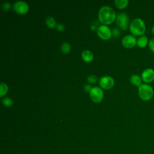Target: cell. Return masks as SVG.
Returning <instances> with one entry per match:
<instances>
[{
	"instance_id": "cell-1",
	"label": "cell",
	"mask_w": 154,
	"mask_h": 154,
	"mask_svg": "<svg viewBox=\"0 0 154 154\" xmlns=\"http://www.w3.org/2000/svg\"><path fill=\"white\" fill-rule=\"evenodd\" d=\"M98 17L99 21L106 25L110 24L112 23L116 19V12L114 10L109 6H103L102 7L98 13Z\"/></svg>"
},
{
	"instance_id": "cell-2",
	"label": "cell",
	"mask_w": 154,
	"mask_h": 154,
	"mask_svg": "<svg viewBox=\"0 0 154 154\" xmlns=\"http://www.w3.org/2000/svg\"><path fill=\"white\" fill-rule=\"evenodd\" d=\"M130 32L133 35L141 36L144 35L146 31V25L144 22L141 18L134 19L129 25Z\"/></svg>"
},
{
	"instance_id": "cell-3",
	"label": "cell",
	"mask_w": 154,
	"mask_h": 154,
	"mask_svg": "<svg viewBox=\"0 0 154 154\" xmlns=\"http://www.w3.org/2000/svg\"><path fill=\"white\" fill-rule=\"evenodd\" d=\"M138 94L141 100L144 101H147L153 97L154 91L150 85L145 83L142 84L138 87Z\"/></svg>"
},
{
	"instance_id": "cell-4",
	"label": "cell",
	"mask_w": 154,
	"mask_h": 154,
	"mask_svg": "<svg viewBox=\"0 0 154 154\" xmlns=\"http://www.w3.org/2000/svg\"><path fill=\"white\" fill-rule=\"evenodd\" d=\"M91 99L95 103H99L103 97V92L102 90L98 87H92L89 92Z\"/></svg>"
},
{
	"instance_id": "cell-5",
	"label": "cell",
	"mask_w": 154,
	"mask_h": 154,
	"mask_svg": "<svg viewBox=\"0 0 154 154\" xmlns=\"http://www.w3.org/2000/svg\"><path fill=\"white\" fill-rule=\"evenodd\" d=\"M116 23L122 29L126 30L128 28L129 17L125 13H120L116 16Z\"/></svg>"
},
{
	"instance_id": "cell-6",
	"label": "cell",
	"mask_w": 154,
	"mask_h": 154,
	"mask_svg": "<svg viewBox=\"0 0 154 154\" xmlns=\"http://www.w3.org/2000/svg\"><path fill=\"white\" fill-rule=\"evenodd\" d=\"M13 10L19 14H23L28 12L29 6L25 1H17L13 4Z\"/></svg>"
},
{
	"instance_id": "cell-7",
	"label": "cell",
	"mask_w": 154,
	"mask_h": 154,
	"mask_svg": "<svg viewBox=\"0 0 154 154\" xmlns=\"http://www.w3.org/2000/svg\"><path fill=\"white\" fill-rule=\"evenodd\" d=\"M97 33L99 37L103 40H108L111 36V31L109 28L105 25H100L97 29Z\"/></svg>"
},
{
	"instance_id": "cell-8",
	"label": "cell",
	"mask_w": 154,
	"mask_h": 154,
	"mask_svg": "<svg viewBox=\"0 0 154 154\" xmlns=\"http://www.w3.org/2000/svg\"><path fill=\"white\" fill-rule=\"evenodd\" d=\"M137 39L132 34L125 35L122 39V44L126 48H131L137 45Z\"/></svg>"
},
{
	"instance_id": "cell-9",
	"label": "cell",
	"mask_w": 154,
	"mask_h": 154,
	"mask_svg": "<svg viewBox=\"0 0 154 154\" xmlns=\"http://www.w3.org/2000/svg\"><path fill=\"white\" fill-rule=\"evenodd\" d=\"M142 80L146 83L149 84L154 80V69L152 68H147L144 69L141 75Z\"/></svg>"
},
{
	"instance_id": "cell-10",
	"label": "cell",
	"mask_w": 154,
	"mask_h": 154,
	"mask_svg": "<svg viewBox=\"0 0 154 154\" xmlns=\"http://www.w3.org/2000/svg\"><path fill=\"white\" fill-rule=\"evenodd\" d=\"M99 85L104 89L111 88L114 85V79L109 76H102L99 79Z\"/></svg>"
},
{
	"instance_id": "cell-11",
	"label": "cell",
	"mask_w": 154,
	"mask_h": 154,
	"mask_svg": "<svg viewBox=\"0 0 154 154\" xmlns=\"http://www.w3.org/2000/svg\"><path fill=\"white\" fill-rule=\"evenodd\" d=\"M149 41V40H148V37L145 35H143L141 36H140L137 38V45H138V47L143 48H145L147 45H148Z\"/></svg>"
},
{
	"instance_id": "cell-12",
	"label": "cell",
	"mask_w": 154,
	"mask_h": 154,
	"mask_svg": "<svg viewBox=\"0 0 154 154\" xmlns=\"http://www.w3.org/2000/svg\"><path fill=\"white\" fill-rule=\"evenodd\" d=\"M142 81L143 80L141 79V77L140 76L138 75H136V74L132 75L130 77L131 83L132 85H134L135 86H137L138 87H139L142 84Z\"/></svg>"
},
{
	"instance_id": "cell-13",
	"label": "cell",
	"mask_w": 154,
	"mask_h": 154,
	"mask_svg": "<svg viewBox=\"0 0 154 154\" xmlns=\"http://www.w3.org/2000/svg\"><path fill=\"white\" fill-rule=\"evenodd\" d=\"M81 57L85 62H90L93 59V54L89 50H85L81 54Z\"/></svg>"
},
{
	"instance_id": "cell-14",
	"label": "cell",
	"mask_w": 154,
	"mask_h": 154,
	"mask_svg": "<svg viewBox=\"0 0 154 154\" xmlns=\"http://www.w3.org/2000/svg\"><path fill=\"white\" fill-rule=\"evenodd\" d=\"M114 3L116 4V6L118 8L123 9L128 5L129 3V1L128 0H115Z\"/></svg>"
},
{
	"instance_id": "cell-15",
	"label": "cell",
	"mask_w": 154,
	"mask_h": 154,
	"mask_svg": "<svg viewBox=\"0 0 154 154\" xmlns=\"http://www.w3.org/2000/svg\"><path fill=\"white\" fill-rule=\"evenodd\" d=\"M46 24L48 27L53 28L56 26V21L54 17L49 16L46 19Z\"/></svg>"
},
{
	"instance_id": "cell-16",
	"label": "cell",
	"mask_w": 154,
	"mask_h": 154,
	"mask_svg": "<svg viewBox=\"0 0 154 154\" xmlns=\"http://www.w3.org/2000/svg\"><path fill=\"white\" fill-rule=\"evenodd\" d=\"M71 47L69 43L64 42L61 46V50L64 54H68L70 51Z\"/></svg>"
},
{
	"instance_id": "cell-17",
	"label": "cell",
	"mask_w": 154,
	"mask_h": 154,
	"mask_svg": "<svg viewBox=\"0 0 154 154\" xmlns=\"http://www.w3.org/2000/svg\"><path fill=\"white\" fill-rule=\"evenodd\" d=\"M1 89H0V97H2L3 96H4L8 91V86L6 84H5L4 82H1Z\"/></svg>"
},
{
	"instance_id": "cell-18",
	"label": "cell",
	"mask_w": 154,
	"mask_h": 154,
	"mask_svg": "<svg viewBox=\"0 0 154 154\" xmlns=\"http://www.w3.org/2000/svg\"><path fill=\"white\" fill-rule=\"evenodd\" d=\"M2 102L3 105L7 107L11 106L13 103V100L8 97H4V99H2Z\"/></svg>"
},
{
	"instance_id": "cell-19",
	"label": "cell",
	"mask_w": 154,
	"mask_h": 154,
	"mask_svg": "<svg viewBox=\"0 0 154 154\" xmlns=\"http://www.w3.org/2000/svg\"><path fill=\"white\" fill-rule=\"evenodd\" d=\"M87 80L90 83H95L97 81V78L94 75H90L88 76Z\"/></svg>"
},
{
	"instance_id": "cell-20",
	"label": "cell",
	"mask_w": 154,
	"mask_h": 154,
	"mask_svg": "<svg viewBox=\"0 0 154 154\" xmlns=\"http://www.w3.org/2000/svg\"><path fill=\"white\" fill-rule=\"evenodd\" d=\"M11 7V4L8 2H4L1 5V7L2 8L3 10L4 11H7L9 10V8H10Z\"/></svg>"
},
{
	"instance_id": "cell-21",
	"label": "cell",
	"mask_w": 154,
	"mask_h": 154,
	"mask_svg": "<svg viewBox=\"0 0 154 154\" xmlns=\"http://www.w3.org/2000/svg\"><path fill=\"white\" fill-rule=\"evenodd\" d=\"M148 46L150 51H152L153 52H154V38H151L149 41Z\"/></svg>"
},
{
	"instance_id": "cell-22",
	"label": "cell",
	"mask_w": 154,
	"mask_h": 154,
	"mask_svg": "<svg viewBox=\"0 0 154 154\" xmlns=\"http://www.w3.org/2000/svg\"><path fill=\"white\" fill-rule=\"evenodd\" d=\"M111 34L114 37H119L120 35V31L117 28H113L111 31Z\"/></svg>"
},
{
	"instance_id": "cell-23",
	"label": "cell",
	"mask_w": 154,
	"mask_h": 154,
	"mask_svg": "<svg viewBox=\"0 0 154 154\" xmlns=\"http://www.w3.org/2000/svg\"><path fill=\"white\" fill-rule=\"evenodd\" d=\"M57 30H58L59 31H63L65 29V26L64 25V24L63 23H59L57 25Z\"/></svg>"
},
{
	"instance_id": "cell-24",
	"label": "cell",
	"mask_w": 154,
	"mask_h": 154,
	"mask_svg": "<svg viewBox=\"0 0 154 154\" xmlns=\"http://www.w3.org/2000/svg\"><path fill=\"white\" fill-rule=\"evenodd\" d=\"M91 86L90 85H88V84H86L84 85V90L85 91H90V90H91Z\"/></svg>"
},
{
	"instance_id": "cell-25",
	"label": "cell",
	"mask_w": 154,
	"mask_h": 154,
	"mask_svg": "<svg viewBox=\"0 0 154 154\" xmlns=\"http://www.w3.org/2000/svg\"><path fill=\"white\" fill-rule=\"evenodd\" d=\"M96 29H97V28H96V25H92L91 26V29H92V30H95Z\"/></svg>"
},
{
	"instance_id": "cell-26",
	"label": "cell",
	"mask_w": 154,
	"mask_h": 154,
	"mask_svg": "<svg viewBox=\"0 0 154 154\" xmlns=\"http://www.w3.org/2000/svg\"><path fill=\"white\" fill-rule=\"evenodd\" d=\"M151 31H152V34H154V26H153L152 27V28H151Z\"/></svg>"
}]
</instances>
